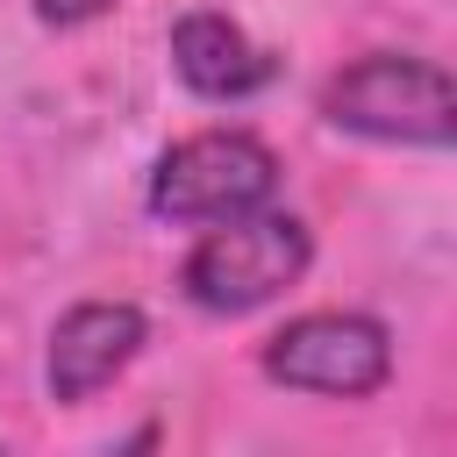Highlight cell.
<instances>
[{
	"instance_id": "obj_1",
	"label": "cell",
	"mask_w": 457,
	"mask_h": 457,
	"mask_svg": "<svg viewBox=\"0 0 457 457\" xmlns=\"http://www.w3.org/2000/svg\"><path fill=\"white\" fill-rule=\"evenodd\" d=\"M321 114L350 136L371 143H414V150H443L457 136V86L443 64L407 57V50H371L357 64H343L321 86Z\"/></svg>"
},
{
	"instance_id": "obj_2",
	"label": "cell",
	"mask_w": 457,
	"mask_h": 457,
	"mask_svg": "<svg viewBox=\"0 0 457 457\" xmlns=\"http://www.w3.org/2000/svg\"><path fill=\"white\" fill-rule=\"evenodd\" d=\"M307 257H314L307 221L257 207V214H243V221L207 228V236L193 243L179 286H186V300L207 307V314H250V307L278 300L286 286H300Z\"/></svg>"
},
{
	"instance_id": "obj_3",
	"label": "cell",
	"mask_w": 457,
	"mask_h": 457,
	"mask_svg": "<svg viewBox=\"0 0 457 457\" xmlns=\"http://www.w3.org/2000/svg\"><path fill=\"white\" fill-rule=\"evenodd\" d=\"M271 193H278V157L250 129H200V136L171 143L150 171V207L164 221H193V228L243 221Z\"/></svg>"
},
{
	"instance_id": "obj_4",
	"label": "cell",
	"mask_w": 457,
	"mask_h": 457,
	"mask_svg": "<svg viewBox=\"0 0 457 457\" xmlns=\"http://www.w3.org/2000/svg\"><path fill=\"white\" fill-rule=\"evenodd\" d=\"M264 371L293 393H328V400H364L393 371V336L371 314H300L264 343Z\"/></svg>"
},
{
	"instance_id": "obj_5",
	"label": "cell",
	"mask_w": 457,
	"mask_h": 457,
	"mask_svg": "<svg viewBox=\"0 0 457 457\" xmlns=\"http://www.w3.org/2000/svg\"><path fill=\"white\" fill-rule=\"evenodd\" d=\"M143 314L129 307V300H86V307H71L57 328H50V357H43V386H50V400H93L100 386H114L129 364H136V350H143Z\"/></svg>"
},
{
	"instance_id": "obj_6",
	"label": "cell",
	"mask_w": 457,
	"mask_h": 457,
	"mask_svg": "<svg viewBox=\"0 0 457 457\" xmlns=\"http://www.w3.org/2000/svg\"><path fill=\"white\" fill-rule=\"evenodd\" d=\"M171 71L200 93V100H250L257 86H271V57L228 21V14H186L171 21Z\"/></svg>"
},
{
	"instance_id": "obj_7",
	"label": "cell",
	"mask_w": 457,
	"mask_h": 457,
	"mask_svg": "<svg viewBox=\"0 0 457 457\" xmlns=\"http://www.w3.org/2000/svg\"><path fill=\"white\" fill-rule=\"evenodd\" d=\"M114 0H36V14L50 21V29H79V21H93V14H107Z\"/></svg>"
},
{
	"instance_id": "obj_8",
	"label": "cell",
	"mask_w": 457,
	"mask_h": 457,
	"mask_svg": "<svg viewBox=\"0 0 457 457\" xmlns=\"http://www.w3.org/2000/svg\"><path fill=\"white\" fill-rule=\"evenodd\" d=\"M100 457H157V421H143L136 436H121L114 450H100Z\"/></svg>"
},
{
	"instance_id": "obj_9",
	"label": "cell",
	"mask_w": 457,
	"mask_h": 457,
	"mask_svg": "<svg viewBox=\"0 0 457 457\" xmlns=\"http://www.w3.org/2000/svg\"><path fill=\"white\" fill-rule=\"evenodd\" d=\"M0 457H7V450H0Z\"/></svg>"
}]
</instances>
